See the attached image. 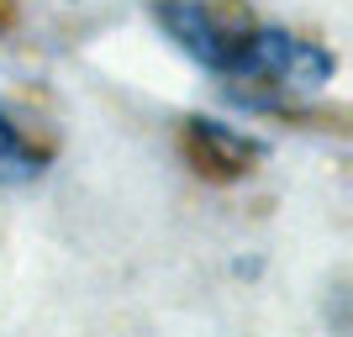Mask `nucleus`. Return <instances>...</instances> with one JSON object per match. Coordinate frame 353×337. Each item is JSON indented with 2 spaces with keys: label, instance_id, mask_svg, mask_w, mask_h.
<instances>
[{
  "label": "nucleus",
  "instance_id": "nucleus-2",
  "mask_svg": "<svg viewBox=\"0 0 353 337\" xmlns=\"http://www.w3.org/2000/svg\"><path fill=\"white\" fill-rule=\"evenodd\" d=\"M48 163H53V147L11 101H0V190H21L32 179H43Z\"/></svg>",
  "mask_w": 353,
  "mask_h": 337
},
{
  "label": "nucleus",
  "instance_id": "nucleus-3",
  "mask_svg": "<svg viewBox=\"0 0 353 337\" xmlns=\"http://www.w3.org/2000/svg\"><path fill=\"white\" fill-rule=\"evenodd\" d=\"M190 137L211 147L206 159L216 163V169H243V163H253V153H259L253 137H243L237 127H221V121H211V116H195L190 121Z\"/></svg>",
  "mask_w": 353,
  "mask_h": 337
},
{
  "label": "nucleus",
  "instance_id": "nucleus-1",
  "mask_svg": "<svg viewBox=\"0 0 353 337\" xmlns=\"http://www.w3.org/2000/svg\"><path fill=\"white\" fill-rule=\"evenodd\" d=\"M153 21L195 69H206L221 90H232L243 105H259V111L316 101L338 74V59L327 43L259 21L237 6L153 0Z\"/></svg>",
  "mask_w": 353,
  "mask_h": 337
}]
</instances>
